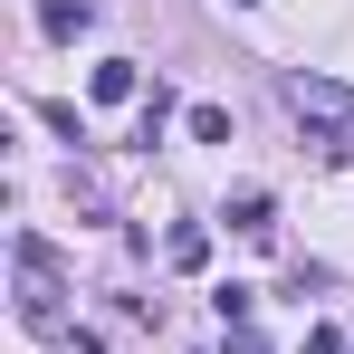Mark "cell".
<instances>
[{"instance_id":"1","label":"cell","mask_w":354,"mask_h":354,"mask_svg":"<svg viewBox=\"0 0 354 354\" xmlns=\"http://www.w3.org/2000/svg\"><path fill=\"white\" fill-rule=\"evenodd\" d=\"M278 96H288V115L306 124L316 153H354V86H335V77H278Z\"/></svg>"},{"instance_id":"2","label":"cell","mask_w":354,"mask_h":354,"mask_svg":"<svg viewBox=\"0 0 354 354\" xmlns=\"http://www.w3.org/2000/svg\"><path fill=\"white\" fill-rule=\"evenodd\" d=\"M19 316H29L39 335H58V268H48L39 239H19Z\"/></svg>"},{"instance_id":"3","label":"cell","mask_w":354,"mask_h":354,"mask_svg":"<svg viewBox=\"0 0 354 354\" xmlns=\"http://www.w3.org/2000/svg\"><path fill=\"white\" fill-rule=\"evenodd\" d=\"M39 29L48 39H86L96 29V0H39Z\"/></svg>"},{"instance_id":"4","label":"cell","mask_w":354,"mask_h":354,"mask_svg":"<svg viewBox=\"0 0 354 354\" xmlns=\"http://www.w3.org/2000/svg\"><path fill=\"white\" fill-rule=\"evenodd\" d=\"M86 96H96V106H124V96H144V77H134V58H106L96 77H86Z\"/></svg>"},{"instance_id":"5","label":"cell","mask_w":354,"mask_h":354,"mask_svg":"<svg viewBox=\"0 0 354 354\" xmlns=\"http://www.w3.org/2000/svg\"><path fill=\"white\" fill-rule=\"evenodd\" d=\"M230 230H249V239L278 230V221H268V192H239V201H230Z\"/></svg>"},{"instance_id":"6","label":"cell","mask_w":354,"mask_h":354,"mask_svg":"<svg viewBox=\"0 0 354 354\" xmlns=\"http://www.w3.org/2000/svg\"><path fill=\"white\" fill-rule=\"evenodd\" d=\"M182 124H192V144H230V106H192Z\"/></svg>"},{"instance_id":"7","label":"cell","mask_w":354,"mask_h":354,"mask_svg":"<svg viewBox=\"0 0 354 354\" xmlns=\"http://www.w3.org/2000/svg\"><path fill=\"white\" fill-rule=\"evenodd\" d=\"M163 124H173V86H163V77H153V96H144V144H153V134H163Z\"/></svg>"},{"instance_id":"8","label":"cell","mask_w":354,"mask_h":354,"mask_svg":"<svg viewBox=\"0 0 354 354\" xmlns=\"http://www.w3.org/2000/svg\"><path fill=\"white\" fill-rule=\"evenodd\" d=\"M211 259V230H173V268H201Z\"/></svg>"},{"instance_id":"9","label":"cell","mask_w":354,"mask_h":354,"mask_svg":"<svg viewBox=\"0 0 354 354\" xmlns=\"http://www.w3.org/2000/svg\"><path fill=\"white\" fill-rule=\"evenodd\" d=\"M297 354H345V335H335V326H306V345Z\"/></svg>"},{"instance_id":"10","label":"cell","mask_w":354,"mask_h":354,"mask_svg":"<svg viewBox=\"0 0 354 354\" xmlns=\"http://www.w3.org/2000/svg\"><path fill=\"white\" fill-rule=\"evenodd\" d=\"M239 10H249V0H239Z\"/></svg>"}]
</instances>
